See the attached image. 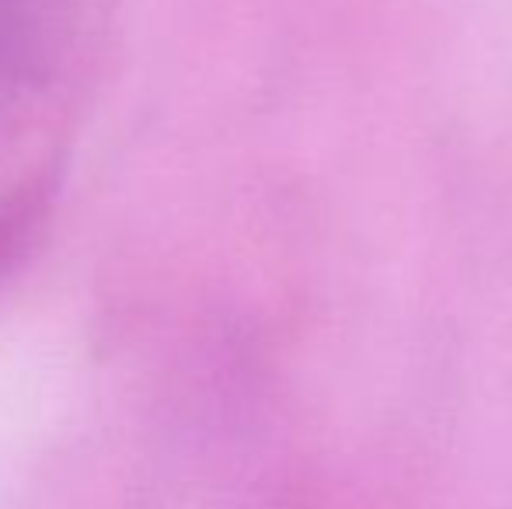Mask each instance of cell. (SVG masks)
I'll list each match as a JSON object with an SVG mask.
<instances>
[{"label": "cell", "mask_w": 512, "mask_h": 509, "mask_svg": "<svg viewBox=\"0 0 512 509\" xmlns=\"http://www.w3.org/2000/svg\"><path fill=\"white\" fill-rule=\"evenodd\" d=\"M74 0H0V84L18 88L53 70Z\"/></svg>", "instance_id": "cell-1"}, {"label": "cell", "mask_w": 512, "mask_h": 509, "mask_svg": "<svg viewBox=\"0 0 512 509\" xmlns=\"http://www.w3.org/2000/svg\"><path fill=\"white\" fill-rule=\"evenodd\" d=\"M56 192H60V175L49 168L0 196V286L11 283L46 241Z\"/></svg>", "instance_id": "cell-2"}]
</instances>
